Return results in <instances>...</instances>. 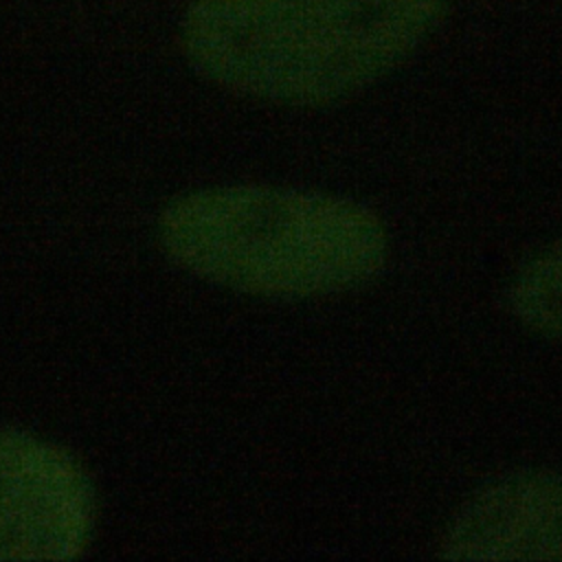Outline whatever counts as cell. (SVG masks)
Segmentation results:
<instances>
[{
    "label": "cell",
    "mask_w": 562,
    "mask_h": 562,
    "mask_svg": "<svg viewBox=\"0 0 562 562\" xmlns=\"http://www.w3.org/2000/svg\"><path fill=\"white\" fill-rule=\"evenodd\" d=\"M441 13L443 0H193L182 48L226 90L323 105L395 68Z\"/></svg>",
    "instance_id": "cell-1"
},
{
    "label": "cell",
    "mask_w": 562,
    "mask_h": 562,
    "mask_svg": "<svg viewBox=\"0 0 562 562\" xmlns=\"http://www.w3.org/2000/svg\"><path fill=\"white\" fill-rule=\"evenodd\" d=\"M156 231L178 268L268 299L349 290L375 277L389 250L386 231L367 206L263 184L182 193L160 211Z\"/></svg>",
    "instance_id": "cell-2"
},
{
    "label": "cell",
    "mask_w": 562,
    "mask_h": 562,
    "mask_svg": "<svg viewBox=\"0 0 562 562\" xmlns=\"http://www.w3.org/2000/svg\"><path fill=\"white\" fill-rule=\"evenodd\" d=\"M94 485L64 446L0 428V562H70L86 553Z\"/></svg>",
    "instance_id": "cell-3"
},
{
    "label": "cell",
    "mask_w": 562,
    "mask_h": 562,
    "mask_svg": "<svg viewBox=\"0 0 562 562\" xmlns=\"http://www.w3.org/2000/svg\"><path fill=\"white\" fill-rule=\"evenodd\" d=\"M441 555L454 562H562V474L520 470L483 485L450 518Z\"/></svg>",
    "instance_id": "cell-4"
},
{
    "label": "cell",
    "mask_w": 562,
    "mask_h": 562,
    "mask_svg": "<svg viewBox=\"0 0 562 562\" xmlns=\"http://www.w3.org/2000/svg\"><path fill=\"white\" fill-rule=\"evenodd\" d=\"M507 299L514 316L525 327L562 338V237L518 268Z\"/></svg>",
    "instance_id": "cell-5"
}]
</instances>
